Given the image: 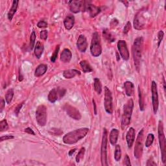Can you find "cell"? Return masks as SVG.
<instances>
[{"instance_id":"cell-37","label":"cell","mask_w":166,"mask_h":166,"mask_svg":"<svg viewBox=\"0 0 166 166\" xmlns=\"http://www.w3.org/2000/svg\"><path fill=\"white\" fill-rule=\"evenodd\" d=\"M59 50H60V46L59 45H58V46L56 47V49H55L53 54L52 55V56L51 57V61L52 62H55V61H56L57 56H58V52H59Z\"/></svg>"},{"instance_id":"cell-11","label":"cell","mask_w":166,"mask_h":166,"mask_svg":"<svg viewBox=\"0 0 166 166\" xmlns=\"http://www.w3.org/2000/svg\"><path fill=\"white\" fill-rule=\"evenodd\" d=\"M69 5H70V10L73 13H78L81 11H84L86 9V1H68Z\"/></svg>"},{"instance_id":"cell-10","label":"cell","mask_w":166,"mask_h":166,"mask_svg":"<svg viewBox=\"0 0 166 166\" xmlns=\"http://www.w3.org/2000/svg\"><path fill=\"white\" fill-rule=\"evenodd\" d=\"M151 99L153 112L154 114H157L159 107V101L157 90V84L154 81H153L151 82Z\"/></svg>"},{"instance_id":"cell-44","label":"cell","mask_w":166,"mask_h":166,"mask_svg":"<svg viewBox=\"0 0 166 166\" xmlns=\"http://www.w3.org/2000/svg\"><path fill=\"white\" fill-rule=\"evenodd\" d=\"M124 164L127 166H130L131 165V163H130V158L129 156L127 154H126L124 156Z\"/></svg>"},{"instance_id":"cell-12","label":"cell","mask_w":166,"mask_h":166,"mask_svg":"<svg viewBox=\"0 0 166 166\" xmlns=\"http://www.w3.org/2000/svg\"><path fill=\"white\" fill-rule=\"evenodd\" d=\"M117 49L119 52V54L121 55V57H122L123 59L124 60H128L129 59V51L128 50L127 45L126 42L124 40H119L118 42H117Z\"/></svg>"},{"instance_id":"cell-19","label":"cell","mask_w":166,"mask_h":166,"mask_svg":"<svg viewBox=\"0 0 166 166\" xmlns=\"http://www.w3.org/2000/svg\"><path fill=\"white\" fill-rule=\"evenodd\" d=\"M124 88L125 90V93L128 97H131L134 93V86L130 81H126L124 82Z\"/></svg>"},{"instance_id":"cell-54","label":"cell","mask_w":166,"mask_h":166,"mask_svg":"<svg viewBox=\"0 0 166 166\" xmlns=\"http://www.w3.org/2000/svg\"><path fill=\"white\" fill-rule=\"evenodd\" d=\"M116 56H117V60L118 61V60H119V55H118V53H116Z\"/></svg>"},{"instance_id":"cell-16","label":"cell","mask_w":166,"mask_h":166,"mask_svg":"<svg viewBox=\"0 0 166 166\" xmlns=\"http://www.w3.org/2000/svg\"><path fill=\"white\" fill-rule=\"evenodd\" d=\"M135 135H136L135 129L133 127H130L126 135V140L129 148H131L133 147L135 140Z\"/></svg>"},{"instance_id":"cell-28","label":"cell","mask_w":166,"mask_h":166,"mask_svg":"<svg viewBox=\"0 0 166 166\" xmlns=\"http://www.w3.org/2000/svg\"><path fill=\"white\" fill-rule=\"evenodd\" d=\"M48 100L51 103H55L56 102V101L58 99V95H57V89H53L50 92L49 95H48Z\"/></svg>"},{"instance_id":"cell-1","label":"cell","mask_w":166,"mask_h":166,"mask_svg":"<svg viewBox=\"0 0 166 166\" xmlns=\"http://www.w3.org/2000/svg\"><path fill=\"white\" fill-rule=\"evenodd\" d=\"M89 132L88 128H82V129L73 130L68 133L63 137V141L66 144H74L78 142L79 140L84 138Z\"/></svg>"},{"instance_id":"cell-7","label":"cell","mask_w":166,"mask_h":166,"mask_svg":"<svg viewBox=\"0 0 166 166\" xmlns=\"http://www.w3.org/2000/svg\"><path fill=\"white\" fill-rule=\"evenodd\" d=\"M36 119L40 126L44 127L47 123V108L44 105L37 107L36 111Z\"/></svg>"},{"instance_id":"cell-24","label":"cell","mask_w":166,"mask_h":166,"mask_svg":"<svg viewBox=\"0 0 166 166\" xmlns=\"http://www.w3.org/2000/svg\"><path fill=\"white\" fill-rule=\"evenodd\" d=\"M119 136V130L116 129H113L110 131V142L112 145H116Z\"/></svg>"},{"instance_id":"cell-39","label":"cell","mask_w":166,"mask_h":166,"mask_svg":"<svg viewBox=\"0 0 166 166\" xmlns=\"http://www.w3.org/2000/svg\"><path fill=\"white\" fill-rule=\"evenodd\" d=\"M164 33L162 31H160L158 33V47L160 46V45L162 42V40L164 39Z\"/></svg>"},{"instance_id":"cell-17","label":"cell","mask_w":166,"mask_h":166,"mask_svg":"<svg viewBox=\"0 0 166 166\" xmlns=\"http://www.w3.org/2000/svg\"><path fill=\"white\" fill-rule=\"evenodd\" d=\"M85 10H86L89 13L90 16L93 18V17L96 16L100 13V12H101V8L92 4H88L86 5Z\"/></svg>"},{"instance_id":"cell-45","label":"cell","mask_w":166,"mask_h":166,"mask_svg":"<svg viewBox=\"0 0 166 166\" xmlns=\"http://www.w3.org/2000/svg\"><path fill=\"white\" fill-rule=\"evenodd\" d=\"M146 165L147 166H149V165H154V166H157V164L155 163L154 160H153V157H151L149 159L147 162V164H146Z\"/></svg>"},{"instance_id":"cell-22","label":"cell","mask_w":166,"mask_h":166,"mask_svg":"<svg viewBox=\"0 0 166 166\" xmlns=\"http://www.w3.org/2000/svg\"><path fill=\"white\" fill-rule=\"evenodd\" d=\"M44 44L42 43L41 42L38 41L36 44V46L34 47V55L38 59H40L44 51Z\"/></svg>"},{"instance_id":"cell-29","label":"cell","mask_w":166,"mask_h":166,"mask_svg":"<svg viewBox=\"0 0 166 166\" xmlns=\"http://www.w3.org/2000/svg\"><path fill=\"white\" fill-rule=\"evenodd\" d=\"M93 86H94V89L95 92L98 93V94H101L102 92V84L101 81H100V80L98 78L94 79Z\"/></svg>"},{"instance_id":"cell-15","label":"cell","mask_w":166,"mask_h":166,"mask_svg":"<svg viewBox=\"0 0 166 166\" xmlns=\"http://www.w3.org/2000/svg\"><path fill=\"white\" fill-rule=\"evenodd\" d=\"M77 47L78 50L81 52V53H84V52L87 50L88 47V42L86 38L81 34L79 36V39L77 42Z\"/></svg>"},{"instance_id":"cell-13","label":"cell","mask_w":166,"mask_h":166,"mask_svg":"<svg viewBox=\"0 0 166 166\" xmlns=\"http://www.w3.org/2000/svg\"><path fill=\"white\" fill-rule=\"evenodd\" d=\"M63 108L64 110V111L67 113L68 115L69 116H70L71 118L74 119L75 120H80L81 118V115L80 112H79V110L75 108V107L72 106L70 105H68V104H66V105L63 106Z\"/></svg>"},{"instance_id":"cell-2","label":"cell","mask_w":166,"mask_h":166,"mask_svg":"<svg viewBox=\"0 0 166 166\" xmlns=\"http://www.w3.org/2000/svg\"><path fill=\"white\" fill-rule=\"evenodd\" d=\"M143 37H138L135 39L132 48L134 65L138 71H139V68L140 66L141 55H142L143 51Z\"/></svg>"},{"instance_id":"cell-55","label":"cell","mask_w":166,"mask_h":166,"mask_svg":"<svg viewBox=\"0 0 166 166\" xmlns=\"http://www.w3.org/2000/svg\"><path fill=\"white\" fill-rule=\"evenodd\" d=\"M123 3H124V4H127V6L128 7V5H129V3H128L127 1H122Z\"/></svg>"},{"instance_id":"cell-38","label":"cell","mask_w":166,"mask_h":166,"mask_svg":"<svg viewBox=\"0 0 166 166\" xmlns=\"http://www.w3.org/2000/svg\"><path fill=\"white\" fill-rule=\"evenodd\" d=\"M57 95L59 96V98H62V97H64V95L66 94V90L64 89V88H57Z\"/></svg>"},{"instance_id":"cell-51","label":"cell","mask_w":166,"mask_h":166,"mask_svg":"<svg viewBox=\"0 0 166 166\" xmlns=\"http://www.w3.org/2000/svg\"><path fill=\"white\" fill-rule=\"evenodd\" d=\"M23 81V76L22 75V74H21V71H19V81Z\"/></svg>"},{"instance_id":"cell-49","label":"cell","mask_w":166,"mask_h":166,"mask_svg":"<svg viewBox=\"0 0 166 166\" xmlns=\"http://www.w3.org/2000/svg\"><path fill=\"white\" fill-rule=\"evenodd\" d=\"M5 102L6 101L3 99H1V104H0V105H1V106H0V109H1V112H2L3 108H4V106L5 105Z\"/></svg>"},{"instance_id":"cell-18","label":"cell","mask_w":166,"mask_h":166,"mask_svg":"<svg viewBox=\"0 0 166 166\" xmlns=\"http://www.w3.org/2000/svg\"><path fill=\"white\" fill-rule=\"evenodd\" d=\"M72 57V53L69 49H64L62 51L60 55V60L64 63H68L70 62Z\"/></svg>"},{"instance_id":"cell-5","label":"cell","mask_w":166,"mask_h":166,"mask_svg":"<svg viewBox=\"0 0 166 166\" xmlns=\"http://www.w3.org/2000/svg\"><path fill=\"white\" fill-rule=\"evenodd\" d=\"M90 52L92 56L94 57L100 56L102 53L101 39L99 34L97 32L93 34L90 45Z\"/></svg>"},{"instance_id":"cell-48","label":"cell","mask_w":166,"mask_h":166,"mask_svg":"<svg viewBox=\"0 0 166 166\" xmlns=\"http://www.w3.org/2000/svg\"><path fill=\"white\" fill-rule=\"evenodd\" d=\"M25 132L27 134H32V135H35V133H34V131L33 130V129H31L30 127H27L25 129Z\"/></svg>"},{"instance_id":"cell-6","label":"cell","mask_w":166,"mask_h":166,"mask_svg":"<svg viewBox=\"0 0 166 166\" xmlns=\"http://www.w3.org/2000/svg\"><path fill=\"white\" fill-rule=\"evenodd\" d=\"M107 145H108V132L105 128L103 129L101 147V161L103 166H108L107 161Z\"/></svg>"},{"instance_id":"cell-20","label":"cell","mask_w":166,"mask_h":166,"mask_svg":"<svg viewBox=\"0 0 166 166\" xmlns=\"http://www.w3.org/2000/svg\"><path fill=\"white\" fill-rule=\"evenodd\" d=\"M75 23V17L73 15H68L64 20V25L65 28L68 30H70L73 28Z\"/></svg>"},{"instance_id":"cell-3","label":"cell","mask_w":166,"mask_h":166,"mask_svg":"<svg viewBox=\"0 0 166 166\" xmlns=\"http://www.w3.org/2000/svg\"><path fill=\"white\" fill-rule=\"evenodd\" d=\"M134 108V102L132 99L128 100L123 106V113L122 119V128L123 129L129 125L130 122L131 117Z\"/></svg>"},{"instance_id":"cell-43","label":"cell","mask_w":166,"mask_h":166,"mask_svg":"<svg viewBox=\"0 0 166 166\" xmlns=\"http://www.w3.org/2000/svg\"><path fill=\"white\" fill-rule=\"evenodd\" d=\"M118 24H119V21L116 18H114L111 21V22H110V27H111V28H115Z\"/></svg>"},{"instance_id":"cell-36","label":"cell","mask_w":166,"mask_h":166,"mask_svg":"<svg viewBox=\"0 0 166 166\" xmlns=\"http://www.w3.org/2000/svg\"><path fill=\"white\" fill-rule=\"evenodd\" d=\"M9 129V125L7 122L6 119H3L0 122V131L3 132V131L7 130Z\"/></svg>"},{"instance_id":"cell-4","label":"cell","mask_w":166,"mask_h":166,"mask_svg":"<svg viewBox=\"0 0 166 166\" xmlns=\"http://www.w3.org/2000/svg\"><path fill=\"white\" fill-rule=\"evenodd\" d=\"M158 141L162 154V160L164 164L166 163V145H165V136L164 131L163 122L159 121L158 126Z\"/></svg>"},{"instance_id":"cell-31","label":"cell","mask_w":166,"mask_h":166,"mask_svg":"<svg viewBox=\"0 0 166 166\" xmlns=\"http://www.w3.org/2000/svg\"><path fill=\"white\" fill-rule=\"evenodd\" d=\"M13 96H14V90L13 89L10 88L7 92L5 94V101L7 104H8L9 105V104L11 103Z\"/></svg>"},{"instance_id":"cell-46","label":"cell","mask_w":166,"mask_h":166,"mask_svg":"<svg viewBox=\"0 0 166 166\" xmlns=\"http://www.w3.org/2000/svg\"><path fill=\"white\" fill-rule=\"evenodd\" d=\"M14 138H15V137H14L13 136H10V135H6V136L1 137V141L14 139Z\"/></svg>"},{"instance_id":"cell-47","label":"cell","mask_w":166,"mask_h":166,"mask_svg":"<svg viewBox=\"0 0 166 166\" xmlns=\"http://www.w3.org/2000/svg\"><path fill=\"white\" fill-rule=\"evenodd\" d=\"M23 105V103H20V104H19V105H18V106H17L16 107L15 110V114H16V116H18V114H19V112H20V111L21 108H22V107Z\"/></svg>"},{"instance_id":"cell-26","label":"cell","mask_w":166,"mask_h":166,"mask_svg":"<svg viewBox=\"0 0 166 166\" xmlns=\"http://www.w3.org/2000/svg\"><path fill=\"white\" fill-rule=\"evenodd\" d=\"M103 35L105 37V39L108 42H114L116 39L113 34L110 32L108 29H105L103 31Z\"/></svg>"},{"instance_id":"cell-53","label":"cell","mask_w":166,"mask_h":166,"mask_svg":"<svg viewBox=\"0 0 166 166\" xmlns=\"http://www.w3.org/2000/svg\"><path fill=\"white\" fill-rule=\"evenodd\" d=\"M163 86H164V91L165 92V79L164 77H163Z\"/></svg>"},{"instance_id":"cell-8","label":"cell","mask_w":166,"mask_h":166,"mask_svg":"<svg viewBox=\"0 0 166 166\" xmlns=\"http://www.w3.org/2000/svg\"><path fill=\"white\" fill-rule=\"evenodd\" d=\"M143 129H141L138 135L137 139L135 143L134 155L136 158L139 159L141 157L143 153Z\"/></svg>"},{"instance_id":"cell-35","label":"cell","mask_w":166,"mask_h":166,"mask_svg":"<svg viewBox=\"0 0 166 166\" xmlns=\"http://www.w3.org/2000/svg\"><path fill=\"white\" fill-rule=\"evenodd\" d=\"M36 33L34 31H33L32 33L31 34V37H30V48L31 50H33L34 44H35V40H36Z\"/></svg>"},{"instance_id":"cell-41","label":"cell","mask_w":166,"mask_h":166,"mask_svg":"<svg viewBox=\"0 0 166 166\" xmlns=\"http://www.w3.org/2000/svg\"><path fill=\"white\" fill-rule=\"evenodd\" d=\"M131 29V23L130 22H128L127 23V24L125 25L124 27V29H123V33L124 34H127L129 32V31Z\"/></svg>"},{"instance_id":"cell-34","label":"cell","mask_w":166,"mask_h":166,"mask_svg":"<svg viewBox=\"0 0 166 166\" xmlns=\"http://www.w3.org/2000/svg\"><path fill=\"white\" fill-rule=\"evenodd\" d=\"M138 97H139V106L141 111H143L144 110V102L142 99V95H141V92L140 90V86H138Z\"/></svg>"},{"instance_id":"cell-14","label":"cell","mask_w":166,"mask_h":166,"mask_svg":"<svg viewBox=\"0 0 166 166\" xmlns=\"http://www.w3.org/2000/svg\"><path fill=\"white\" fill-rule=\"evenodd\" d=\"M145 23V20L141 11L138 12L134 17V28L136 30L142 29Z\"/></svg>"},{"instance_id":"cell-33","label":"cell","mask_w":166,"mask_h":166,"mask_svg":"<svg viewBox=\"0 0 166 166\" xmlns=\"http://www.w3.org/2000/svg\"><path fill=\"white\" fill-rule=\"evenodd\" d=\"M84 153H85V148L82 147L81 149V150L79 151L77 155L76 156V158H75L76 162H77V163H79V162H80L82 160V159L83 158V157H84Z\"/></svg>"},{"instance_id":"cell-30","label":"cell","mask_w":166,"mask_h":166,"mask_svg":"<svg viewBox=\"0 0 166 166\" xmlns=\"http://www.w3.org/2000/svg\"><path fill=\"white\" fill-rule=\"evenodd\" d=\"M122 158V149L119 145H116L115 153H114V159L116 162H119Z\"/></svg>"},{"instance_id":"cell-25","label":"cell","mask_w":166,"mask_h":166,"mask_svg":"<svg viewBox=\"0 0 166 166\" xmlns=\"http://www.w3.org/2000/svg\"><path fill=\"white\" fill-rule=\"evenodd\" d=\"M18 1H13L12 7H10L9 11L7 14V17L9 21H11L13 18L14 15H15V13L16 12L17 9H18Z\"/></svg>"},{"instance_id":"cell-9","label":"cell","mask_w":166,"mask_h":166,"mask_svg":"<svg viewBox=\"0 0 166 166\" xmlns=\"http://www.w3.org/2000/svg\"><path fill=\"white\" fill-rule=\"evenodd\" d=\"M104 106L107 114H112L113 113L112 95L109 88L105 87V99H104Z\"/></svg>"},{"instance_id":"cell-42","label":"cell","mask_w":166,"mask_h":166,"mask_svg":"<svg viewBox=\"0 0 166 166\" xmlns=\"http://www.w3.org/2000/svg\"><path fill=\"white\" fill-rule=\"evenodd\" d=\"M37 26L39 28H46L47 27V23L45 21H40V22L37 23Z\"/></svg>"},{"instance_id":"cell-50","label":"cell","mask_w":166,"mask_h":166,"mask_svg":"<svg viewBox=\"0 0 166 166\" xmlns=\"http://www.w3.org/2000/svg\"><path fill=\"white\" fill-rule=\"evenodd\" d=\"M93 109H94V114L95 115H97V108H96V104H95V101L94 99H93Z\"/></svg>"},{"instance_id":"cell-52","label":"cell","mask_w":166,"mask_h":166,"mask_svg":"<svg viewBox=\"0 0 166 166\" xmlns=\"http://www.w3.org/2000/svg\"><path fill=\"white\" fill-rule=\"evenodd\" d=\"M75 151H76V149H71L70 152H69V156H70V157H71V156L75 153Z\"/></svg>"},{"instance_id":"cell-32","label":"cell","mask_w":166,"mask_h":166,"mask_svg":"<svg viewBox=\"0 0 166 166\" xmlns=\"http://www.w3.org/2000/svg\"><path fill=\"white\" fill-rule=\"evenodd\" d=\"M154 140V136L153 134H149L147 135L146 141H145V147H149L153 144Z\"/></svg>"},{"instance_id":"cell-27","label":"cell","mask_w":166,"mask_h":166,"mask_svg":"<svg viewBox=\"0 0 166 166\" xmlns=\"http://www.w3.org/2000/svg\"><path fill=\"white\" fill-rule=\"evenodd\" d=\"M80 66L82 69L84 73H90L93 71V68L89 64V62L86 60H82L80 62Z\"/></svg>"},{"instance_id":"cell-40","label":"cell","mask_w":166,"mask_h":166,"mask_svg":"<svg viewBox=\"0 0 166 166\" xmlns=\"http://www.w3.org/2000/svg\"><path fill=\"white\" fill-rule=\"evenodd\" d=\"M47 36H48V32H47V31H46V30L42 31L40 33V39L44 40H46L47 39Z\"/></svg>"},{"instance_id":"cell-23","label":"cell","mask_w":166,"mask_h":166,"mask_svg":"<svg viewBox=\"0 0 166 166\" xmlns=\"http://www.w3.org/2000/svg\"><path fill=\"white\" fill-rule=\"evenodd\" d=\"M47 70V65L44 64H40L39 66H38V67L36 69L35 72H34V76L36 77H41V76H42L43 75L46 74Z\"/></svg>"},{"instance_id":"cell-21","label":"cell","mask_w":166,"mask_h":166,"mask_svg":"<svg viewBox=\"0 0 166 166\" xmlns=\"http://www.w3.org/2000/svg\"><path fill=\"white\" fill-rule=\"evenodd\" d=\"M81 75V71L77 70H65L63 72V77L66 79H72L74 78L75 76L77 75Z\"/></svg>"}]
</instances>
